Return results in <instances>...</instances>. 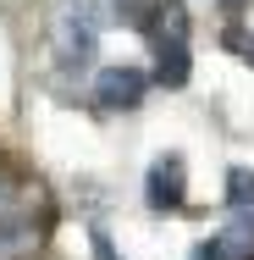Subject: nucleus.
<instances>
[{"label": "nucleus", "instance_id": "5", "mask_svg": "<svg viewBox=\"0 0 254 260\" xmlns=\"http://www.w3.org/2000/svg\"><path fill=\"white\" fill-rule=\"evenodd\" d=\"M150 34H155V45H160V39H188V11H183L177 0H166V6L155 11Z\"/></svg>", "mask_w": 254, "mask_h": 260}, {"label": "nucleus", "instance_id": "1", "mask_svg": "<svg viewBox=\"0 0 254 260\" xmlns=\"http://www.w3.org/2000/svg\"><path fill=\"white\" fill-rule=\"evenodd\" d=\"M144 72L138 67H105L100 78H94V94H100L105 111H133V105L144 100Z\"/></svg>", "mask_w": 254, "mask_h": 260}, {"label": "nucleus", "instance_id": "3", "mask_svg": "<svg viewBox=\"0 0 254 260\" xmlns=\"http://www.w3.org/2000/svg\"><path fill=\"white\" fill-rule=\"evenodd\" d=\"M150 205L155 210H177L183 205V160L177 155H160L150 166Z\"/></svg>", "mask_w": 254, "mask_h": 260}, {"label": "nucleus", "instance_id": "8", "mask_svg": "<svg viewBox=\"0 0 254 260\" xmlns=\"http://www.w3.org/2000/svg\"><path fill=\"white\" fill-rule=\"evenodd\" d=\"M227 45L243 55V61H254V34H243V28H227Z\"/></svg>", "mask_w": 254, "mask_h": 260}, {"label": "nucleus", "instance_id": "9", "mask_svg": "<svg viewBox=\"0 0 254 260\" xmlns=\"http://www.w3.org/2000/svg\"><path fill=\"white\" fill-rule=\"evenodd\" d=\"M94 255H100V260H116V255H111V244H105V238H94Z\"/></svg>", "mask_w": 254, "mask_h": 260}, {"label": "nucleus", "instance_id": "7", "mask_svg": "<svg viewBox=\"0 0 254 260\" xmlns=\"http://www.w3.org/2000/svg\"><path fill=\"white\" fill-rule=\"evenodd\" d=\"M227 200H232L238 210L254 205V172H243V166H238V172H227Z\"/></svg>", "mask_w": 254, "mask_h": 260}, {"label": "nucleus", "instance_id": "2", "mask_svg": "<svg viewBox=\"0 0 254 260\" xmlns=\"http://www.w3.org/2000/svg\"><path fill=\"white\" fill-rule=\"evenodd\" d=\"M199 260H254V216H232L199 249Z\"/></svg>", "mask_w": 254, "mask_h": 260}, {"label": "nucleus", "instance_id": "4", "mask_svg": "<svg viewBox=\"0 0 254 260\" xmlns=\"http://www.w3.org/2000/svg\"><path fill=\"white\" fill-rule=\"evenodd\" d=\"M155 78H160V83H166V89H183V83H188V50H183V39H160V45H155Z\"/></svg>", "mask_w": 254, "mask_h": 260}, {"label": "nucleus", "instance_id": "6", "mask_svg": "<svg viewBox=\"0 0 254 260\" xmlns=\"http://www.w3.org/2000/svg\"><path fill=\"white\" fill-rule=\"evenodd\" d=\"M55 39H61V55H78V61H83V55L94 50V28H89V22H83V28H78V17H66V22H61V34H55Z\"/></svg>", "mask_w": 254, "mask_h": 260}]
</instances>
